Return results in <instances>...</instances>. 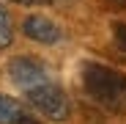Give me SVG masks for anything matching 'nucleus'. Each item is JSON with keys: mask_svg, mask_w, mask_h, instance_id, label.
Here are the masks:
<instances>
[{"mask_svg": "<svg viewBox=\"0 0 126 124\" xmlns=\"http://www.w3.org/2000/svg\"><path fill=\"white\" fill-rule=\"evenodd\" d=\"M82 83L93 102H99L107 110H126V77L104 64H85Z\"/></svg>", "mask_w": 126, "mask_h": 124, "instance_id": "obj_1", "label": "nucleus"}, {"mask_svg": "<svg viewBox=\"0 0 126 124\" xmlns=\"http://www.w3.org/2000/svg\"><path fill=\"white\" fill-rule=\"evenodd\" d=\"M28 99H30V105L36 110L49 116L52 121H63L69 116V99H66V94L58 86H52V83H44V86L28 91Z\"/></svg>", "mask_w": 126, "mask_h": 124, "instance_id": "obj_2", "label": "nucleus"}, {"mask_svg": "<svg viewBox=\"0 0 126 124\" xmlns=\"http://www.w3.org/2000/svg\"><path fill=\"white\" fill-rule=\"evenodd\" d=\"M11 77H14V83L25 94L33 91V88H38V86H44V83H49L47 69L41 66L38 61H33V58H16L11 64Z\"/></svg>", "mask_w": 126, "mask_h": 124, "instance_id": "obj_3", "label": "nucleus"}, {"mask_svg": "<svg viewBox=\"0 0 126 124\" xmlns=\"http://www.w3.org/2000/svg\"><path fill=\"white\" fill-rule=\"evenodd\" d=\"M25 36L33 41H41V44H55L60 39V28L55 22H49L47 17H28L25 19Z\"/></svg>", "mask_w": 126, "mask_h": 124, "instance_id": "obj_4", "label": "nucleus"}, {"mask_svg": "<svg viewBox=\"0 0 126 124\" xmlns=\"http://www.w3.org/2000/svg\"><path fill=\"white\" fill-rule=\"evenodd\" d=\"M22 116L25 113H22V108H19V102H14V99L0 94V124H16Z\"/></svg>", "mask_w": 126, "mask_h": 124, "instance_id": "obj_5", "label": "nucleus"}, {"mask_svg": "<svg viewBox=\"0 0 126 124\" xmlns=\"http://www.w3.org/2000/svg\"><path fill=\"white\" fill-rule=\"evenodd\" d=\"M11 41H14V25H11L8 11L0 6V50H6Z\"/></svg>", "mask_w": 126, "mask_h": 124, "instance_id": "obj_6", "label": "nucleus"}, {"mask_svg": "<svg viewBox=\"0 0 126 124\" xmlns=\"http://www.w3.org/2000/svg\"><path fill=\"white\" fill-rule=\"evenodd\" d=\"M115 44L123 50V55H126V25L123 22H118L115 25Z\"/></svg>", "mask_w": 126, "mask_h": 124, "instance_id": "obj_7", "label": "nucleus"}, {"mask_svg": "<svg viewBox=\"0 0 126 124\" xmlns=\"http://www.w3.org/2000/svg\"><path fill=\"white\" fill-rule=\"evenodd\" d=\"M14 3H19V6H36V3H47V0H14Z\"/></svg>", "mask_w": 126, "mask_h": 124, "instance_id": "obj_8", "label": "nucleus"}, {"mask_svg": "<svg viewBox=\"0 0 126 124\" xmlns=\"http://www.w3.org/2000/svg\"><path fill=\"white\" fill-rule=\"evenodd\" d=\"M16 124H41V121H36V119H30V116H22Z\"/></svg>", "mask_w": 126, "mask_h": 124, "instance_id": "obj_9", "label": "nucleus"}, {"mask_svg": "<svg viewBox=\"0 0 126 124\" xmlns=\"http://www.w3.org/2000/svg\"><path fill=\"white\" fill-rule=\"evenodd\" d=\"M115 3H126V0H115Z\"/></svg>", "mask_w": 126, "mask_h": 124, "instance_id": "obj_10", "label": "nucleus"}]
</instances>
